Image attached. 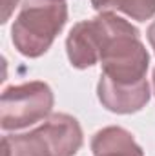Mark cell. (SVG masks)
<instances>
[{"label": "cell", "mask_w": 155, "mask_h": 156, "mask_svg": "<svg viewBox=\"0 0 155 156\" xmlns=\"http://www.w3.org/2000/svg\"><path fill=\"white\" fill-rule=\"evenodd\" d=\"M99 20L104 33L99 60L102 75L117 83H137L146 80L150 55L139 38L137 27L112 11L100 13Z\"/></svg>", "instance_id": "cell-1"}, {"label": "cell", "mask_w": 155, "mask_h": 156, "mask_svg": "<svg viewBox=\"0 0 155 156\" xmlns=\"http://www.w3.org/2000/svg\"><path fill=\"white\" fill-rule=\"evenodd\" d=\"M68 20V5L60 0H24L11 27V38L20 55H44Z\"/></svg>", "instance_id": "cell-2"}, {"label": "cell", "mask_w": 155, "mask_h": 156, "mask_svg": "<svg viewBox=\"0 0 155 156\" xmlns=\"http://www.w3.org/2000/svg\"><path fill=\"white\" fill-rule=\"evenodd\" d=\"M53 102V91L44 82L7 87L0 100V125L4 131L29 127L49 116Z\"/></svg>", "instance_id": "cell-3"}, {"label": "cell", "mask_w": 155, "mask_h": 156, "mask_svg": "<svg viewBox=\"0 0 155 156\" xmlns=\"http://www.w3.org/2000/svg\"><path fill=\"white\" fill-rule=\"evenodd\" d=\"M102 40L104 33L99 16L75 24L66 40V51L71 66L77 69H88L95 66L100 60Z\"/></svg>", "instance_id": "cell-4"}, {"label": "cell", "mask_w": 155, "mask_h": 156, "mask_svg": "<svg viewBox=\"0 0 155 156\" xmlns=\"http://www.w3.org/2000/svg\"><path fill=\"white\" fill-rule=\"evenodd\" d=\"M97 93L100 104L108 111L119 115L137 113L150 100V85L146 80H141L137 83H117L108 76L100 75Z\"/></svg>", "instance_id": "cell-5"}, {"label": "cell", "mask_w": 155, "mask_h": 156, "mask_svg": "<svg viewBox=\"0 0 155 156\" xmlns=\"http://www.w3.org/2000/svg\"><path fill=\"white\" fill-rule=\"evenodd\" d=\"M46 136L53 156H73L82 147V129L77 118L57 113L46 118L39 127Z\"/></svg>", "instance_id": "cell-6"}, {"label": "cell", "mask_w": 155, "mask_h": 156, "mask_svg": "<svg viewBox=\"0 0 155 156\" xmlns=\"http://www.w3.org/2000/svg\"><path fill=\"white\" fill-rule=\"evenodd\" d=\"M93 156H142L141 145L122 127H104L91 140Z\"/></svg>", "instance_id": "cell-7"}, {"label": "cell", "mask_w": 155, "mask_h": 156, "mask_svg": "<svg viewBox=\"0 0 155 156\" xmlns=\"http://www.w3.org/2000/svg\"><path fill=\"white\" fill-rule=\"evenodd\" d=\"M2 156H53V153L40 129H35L26 134L4 136Z\"/></svg>", "instance_id": "cell-8"}, {"label": "cell", "mask_w": 155, "mask_h": 156, "mask_svg": "<svg viewBox=\"0 0 155 156\" xmlns=\"http://www.w3.org/2000/svg\"><path fill=\"white\" fill-rule=\"evenodd\" d=\"M89 2L100 13L120 11L126 16L139 22H146L155 15V0H89Z\"/></svg>", "instance_id": "cell-9"}, {"label": "cell", "mask_w": 155, "mask_h": 156, "mask_svg": "<svg viewBox=\"0 0 155 156\" xmlns=\"http://www.w3.org/2000/svg\"><path fill=\"white\" fill-rule=\"evenodd\" d=\"M0 7H2V24H6L9 20V16L13 15L15 7L18 5V0H0Z\"/></svg>", "instance_id": "cell-10"}, {"label": "cell", "mask_w": 155, "mask_h": 156, "mask_svg": "<svg viewBox=\"0 0 155 156\" xmlns=\"http://www.w3.org/2000/svg\"><path fill=\"white\" fill-rule=\"evenodd\" d=\"M148 40H150V44L155 51V22H152V26L148 27Z\"/></svg>", "instance_id": "cell-11"}, {"label": "cell", "mask_w": 155, "mask_h": 156, "mask_svg": "<svg viewBox=\"0 0 155 156\" xmlns=\"http://www.w3.org/2000/svg\"><path fill=\"white\" fill-rule=\"evenodd\" d=\"M153 89H155V71H153Z\"/></svg>", "instance_id": "cell-12"}, {"label": "cell", "mask_w": 155, "mask_h": 156, "mask_svg": "<svg viewBox=\"0 0 155 156\" xmlns=\"http://www.w3.org/2000/svg\"><path fill=\"white\" fill-rule=\"evenodd\" d=\"M60 2H64V0H60Z\"/></svg>", "instance_id": "cell-13"}]
</instances>
